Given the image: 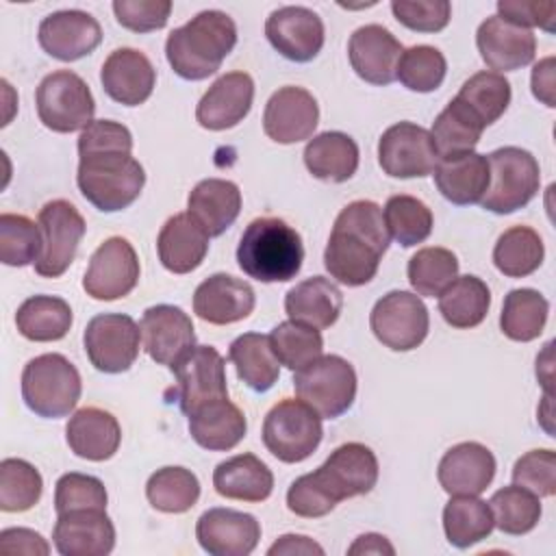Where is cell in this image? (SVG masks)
Returning a JSON list of instances; mask_svg holds the SVG:
<instances>
[{
  "instance_id": "cell-1",
  "label": "cell",
  "mask_w": 556,
  "mask_h": 556,
  "mask_svg": "<svg viewBox=\"0 0 556 556\" xmlns=\"http://www.w3.org/2000/svg\"><path fill=\"white\" fill-rule=\"evenodd\" d=\"M78 189L98 211L115 213L139 198L146 172L132 156V135L124 124L93 119L78 137Z\"/></svg>"
},
{
  "instance_id": "cell-2",
  "label": "cell",
  "mask_w": 556,
  "mask_h": 556,
  "mask_svg": "<svg viewBox=\"0 0 556 556\" xmlns=\"http://www.w3.org/2000/svg\"><path fill=\"white\" fill-rule=\"evenodd\" d=\"M378 482V458L365 443H343L311 473L295 478L287 508L298 517H324L339 502L369 493Z\"/></svg>"
},
{
  "instance_id": "cell-3",
  "label": "cell",
  "mask_w": 556,
  "mask_h": 556,
  "mask_svg": "<svg viewBox=\"0 0 556 556\" xmlns=\"http://www.w3.org/2000/svg\"><path fill=\"white\" fill-rule=\"evenodd\" d=\"M382 208L371 200H354L341 208L324 250V265L345 287L367 285L389 248Z\"/></svg>"
},
{
  "instance_id": "cell-4",
  "label": "cell",
  "mask_w": 556,
  "mask_h": 556,
  "mask_svg": "<svg viewBox=\"0 0 556 556\" xmlns=\"http://www.w3.org/2000/svg\"><path fill=\"white\" fill-rule=\"evenodd\" d=\"M237 43V26L224 11L208 9L174 28L165 41L169 67L185 80H204L222 67Z\"/></svg>"
},
{
  "instance_id": "cell-5",
  "label": "cell",
  "mask_w": 556,
  "mask_h": 556,
  "mask_svg": "<svg viewBox=\"0 0 556 556\" xmlns=\"http://www.w3.org/2000/svg\"><path fill=\"white\" fill-rule=\"evenodd\" d=\"M304 261L300 232L280 217L252 219L237 245L241 271L258 282H287Z\"/></svg>"
},
{
  "instance_id": "cell-6",
  "label": "cell",
  "mask_w": 556,
  "mask_h": 556,
  "mask_svg": "<svg viewBox=\"0 0 556 556\" xmlns=\"http://www.w3.org/2000/svg\"><path fill=\"white\" fill-rule=\"evenodd\" d=\"M78 369L63 354L30 358L22 371V400L39 417L59 419L70 415L80 400Z\"/></svg>"
},
{
  "instance_id": "cell-7",
  "label": "cell",
  "mask_w": 556,
  "mask_h": 556,
  "mask_svg": "<svg viewBox=\"0 0 556 556\" xmlns=\"http://www.w3.org/2000/svg\"><path fill=\"white\" fill-rule=\"evenodd\" d=\"M486 161L489 187L480 200L482 208L497 215H508L523 208L539 193L541 169L532 152L517 146H506L493 150Z\"/></svg>"
},
{
  "instance_id": "cell-8",
  "label": "cell",
  "mask_w": 556,
  "mask_h": 556,
  "mask_svg": "<svg viewBox=\"0 0 556 556\" xmlns=\"http://www.w3.org/2000/svg\"><path fill=\"white\" fill-rule=\"evenodd\" d=\"M263 443L282 463L306 460L321 443V417L300 397H285L269 408L263 421Z\"/></svg>"
},
{
  "instance_id": "cell-9",
  "label": "cell",
  "mask_w": 556,
  "mask_h": 556,
  "mask_svg": "<svg viewBox=\"0 0 556 556\" xmlns=\"http://www.w3.org/2000/svg\"><path fill=\"white\" fill-rule=\"evenodd\" d=\"M293 389L321 419H337L356 397V371L343 356L321 354L295 371Z\"/></svg>"
},
{
  "instance_id": "cell-10",
  "label": "cell",
  "mask_w": 556,
  "mask_h": 556,
  "mask_svg": "<svg viewBox=\"0 0 556 556\" xmlns=\"http://www.w3.org/2000/svg\"><path fill=\"white\" fill-rule=\"evenodd\" d=\"M35 104L39 122L54 132L85 130L96 113L89 85L70 70L48 74L35 91Z\"/></svg>"
},
{
  "instance_id": "cell-11",
  "label": "cell",
  "mask_w": 556,
  "mask_h": 556,
  "mask_svg": "<svg viewBox=\"0 0 556 556\" xmlns=\"http://www.w3.org/2000/svg\"><path fill=\"white\" fill-rule=\"evenodd\" d=\"M369 326L384 348L408 352L424 343L430 328V315L417 293L389 291L374 304Z\"/></svg>"
},
{
  "instance_id": "cell-12",
  "label": "cell",
  "mask_w": 556,
  "mask_h": 556,
  "mask_svg": "<svg viewBox=\"0 0 556 556\" xmlns=\"http://www.w3.org/2000/svg\"><path fill=\"white\" fill-rule=\"evenodd\" d=\"M89 363L104 374H122L139 356L141 328L130 315L102 313L89 319L83 334Z\"/></svg>"
},
{
  "instance_id": "cell-13",
  "label": "cell",
  "mask_w": 556,
  "mask_h": 556,
  "mask_svg": "<svg viewBox=\"0 0 556 556\" xmlns=\"http://www.w3.org/2000/svg\"><path fill=\"white\" fill-rule=\"evenodd\" d=\"M37 224L41 228L43 248L39 258L33 263L35 271L43 278H59L74 263L87 224L78 208L67 200H52L43 204Z\"/></svg>"
},
{
  "instance_id": "cell-14",
  "label": "cell",
  "mask_w": 556,
  "mask_h": 556,
  "mask_svg": "<svg viewBox=\"0 0 556 556\" xmlns=\"http://www.w3.org/2000/svg\"><path fill=\"white\" fill-rule=\"evenodd\" d=\"M169 369L176 376V397L187 417L208 402L228 397L226 361L213 345H195Z\"/></svg>"
},
{
  "instance_id": "cell-15",
  "label": "cell",
  "mask_w": 556,
  "mask_h": 556,
  "mask_svg": "<svg viewBox=\"0 0 556 556\" xmlns=\"http://www.w3.org/2000/svg\"><path fill=\"white\" fill-rule=\"evenodd\" d=\"M378 163L391 178H424L434 174L439 154L430 130L413 122L389 126L378 141Z\"/></svg>"
},
{
  "instance_id": "cell-16",
  "label": "cell",
  "mask_w": 556,
  "mask_h": 556,
  "mask_svg": "<svg viewBox=\"0 0 556 556\" xmlns=\"http://www.w3.org/2000/svg\"><path fill=\"white\" fill-rule=\"evenodd\" d=\"M139 282V258L124 237H109L91 254L83 289L89 298L111 302L128 295Z\"/></svg>"
},
{
  "instance_id": "cell-17",
  "label": "cell",
  "mask_w": 556,
  "mask_h": 556,
  "mask_svg": "<svg viewBox=\"0 0 556 556\" xmlns=\"http://www.w3.org/2000/svg\"><path fill=\"white\" fill-rule=\"evenodd\" d=\"M265 35L271 48L295 63L313 61L324 48V22L306 7H280L269 13Z\"/></svg>"
},
{
  "instance_id": "cell-18",
  "label": "cell",
  "mask_w": 556,
  "mask_h": 556,
  "mask_svg": "<svg viewBox=\"0 0 556 556\" xmlns=\"http://www.w3.org/2000/svg\"><path fill=\"white\" fill-rule=\"evenodd\" d=\"M37 39L46 54L70 63L91 54L100 46L102 28L91 13L65 9L41 20Z\"/></svg>"
},
{
  "instance_id": "cell-19",
  "label": "cell",
  "mask_w": 556,
  "mask_h": 556,
  "mask_svg": "<svg viewBox=\"0 0 556 556\" xmlns=\"http://www.w3.org/2000/svg\"><path fill=\"white\" fill-rule=\"evenodd\" d=\"M143 348L159 365L174 367L189 350L195 348L191 317L174 304H156L143 311L139 321Z\"/></svg>"
},
{
  "instance_id": "cell-20",
  "label": "cell",
  "mask_w": 556,
  "mask_h": 556,
  "mask_svg": "<svg viewBox=\"0 0 556 556\" xmlns=\"http://www.w3.org/2000/svg\"><path fill=\"white\" fill-rule=\"evenodd\" d=\"M319 122V106L304 87L287 85L271 93L263 111V130L276 143H298L313 135Z\"/></svg>"
},
{
  "instance_id": "cell-21",
  "label": "cell",
  "mask_w": 556,
  "mask_h": 556,
  "mask_svg": "<svg viewBox=\"0 0 556 556\" xmlns=\"http://www.w3.org/2000/svg\"><path fill=\"white\" fill-rule=\"evenodd\" d=\"M195 539L211 556H248L261 539L254 515L232 508H208L195 523Z\"/></svg>"
},
{
  "instance_id": "cell-22",
  "label": "cell",
  "mask_w": 556,
  "mask_h": 556,
  "mask_svg": "<svg viewBox=\"0 0 556 556\" xmlns=\"http://www.w3.org/2000/svg\"><path fill=\"white\" fill-rule=\"evenodd\" d=\"M52 541L63 556H106L115 547V526L104 508L61 513Z\"/></svg>"
},
{
  "instance_id": "cell-23",
  "label": "cell",
  "mask_w": 556,
  "mask_h": 556,
  "mask_svg": "<svg viewBox=\"0 0 556 556\" xmlns=\"http://www.w3.org/2000/svg\"><path fill=\"white\" fill-rule=\"evenodd\" d=\"M402 52V43L380 24H365L356 28L348 41L350 65L358 78L369 85L393 83Z\"/></svg>"
},
{
  "instance_id": "cell-24",
  "label": "cell",
  "mask_w": 556,
  "mask_h": 556,
  "mask_svg": "<svg viewBox=\"0 0 556 556\" xmlns=\"http://www.w3.org/2000/svg\"><path fill=\"white\" fill-rule=\"evenodd\" d=\"M476 46L486 67L515 72L532 63L536 54V37L532 30L510 24L497 15L486 17L476 33Z\"/></svg>"
},
{
  "instance_id": "cell-25",
  "label": "cell",
  "mask_w": 556,
  "mask_h": 556,
  "mask_svg": "<svg viewBox=\"0 0 556 556\" xmlns=\"http://www.w3.org/2000/svg\"><path fill=\"white\" fill-rule=\"evenodd\" d=\"M100 83L111 100L124 106H139L152 96L156 70L143 52L135 48H117L102 63Z\"/></svg>"
},
{
  "instance_id": "cell-26",
  "label": "cell",
  "mask_w": 556,
  "mask_h": 556,
  "mask_svg": "<svg viewBox=\"0 0 556 556\" xmlns=\"http://www.w3.org/2000/svg\"><path fill=\"white\" fill-rule=\"evenodd\" d=\"M254 100V80L245 72L219 76L195 106V119L206 130H226L243 122Z\"/></svg>"
},
{
  "instance_id": "cell-27",
  "label": "cell",
  "mask_w": 556,
  "mask_h": 556,
  "mask_svg": "<svg viewBox=\"0 0 556 556\" xmlns=\"http://www.w3.org/2000/svg\"><path fill=\"white\" fill-rule=\"evenodd\" d=\"M495 476V456L476 441H463L450 447L439 460L437 478L450 495H480Z\"/></svg>"
},
{
  "instance_id": "cell-28",
  "label": "cell",
  "mask_w": 556,
  "mask_h": 556,
  "mask_svg": "<svg viewBox=\"0 0 556 556\" xmlns=\"http://www.w3.org/2000/svg\"><path fill=\"white\" fill-rule=\"evenodd\" d=\"M256 304L254 289L230 274H213L193 293V313L208 324L226 326L245 319Z\"/></svg>"
},
{
  "instance_id": "cell-29",
  "label": "cell",
  "mask_w": 556,
  "mask_h": 556,
  "mask_svg": "<svg viewBox=\"0 0 556 556\" xmlns=\"http://www.w3.org/2000/svg\"><path fill=\"white\" fill-rule=\"evenodd\" d=\"M156 252L167 271L189 274L202 265L208 252V235L189 213H176L163 224Z\"/></svg>"
},
{
  "instance_id": "cell-30",
  "label": "cell",
  "mask_w": 556,
  "mask_h": 556,
  "mask_svg": "<svg viewBox=\"0 0 556 556\" xmlns=\"http://www.w3.org/2000/svg\"><path fill=\"white\" fill-rule=\"evenodd\" d=\"M65 441L70 450L85 460H109L122 441V428L117 419L98 406H85L76 410L65 426Z\"/></svg>"
},
{
  "instance_id": "cell-31",
  "label": "cell",
  "mask_w": 556,
  "mask_h": 556,
  "mask_svg": "<svg viewBox=\"0 0 556 556\" xmlns=\"http://www.w3.org/2000/svg\"><path fill=\"white\" fill-rule=\"evenodd\" d=\"M187 213L208 237H219L241 213V191L232 180L204 178L191 189L187 198Z\"/></svg>"
},
{
  "instance_id": "cell-32",
  "label": "cell",
  "mask_w": 556,
  "mask_h": 556,
  "mask_svg": "<svg viewBox=\"0 0 556 556\" xmlns=\"http://www.w3.org/2000/svg\"><path fill=\"white\" fill-rule=\"evenodd\" d=\"M434 182L441 195L458 206L476 204L489 187V161L478 152H463L439 159Z\"/></svg>"
},
{
  "instance_id": "cell-33",
  "label": "cell",
  "mask_w": 556,
  "mask_h": 556,
  "mask_svg": "<svg viewBox=\"0 0 556 556\" xmlns=\"http://www.w3.org/2000/svg\"><path fill=\"white\" fill-rule=\"evenodd\" d=\"M248 421L237 404L228 397L208 402L189 415L191 439L211 452H226L241 443Z\"/></svg>"
},
{
  "instance_id": "cell-34",
  "label": "cell",
  "mask_w": 556,
  "mask_h": 556,
  "mask_svg": "<svg viewBox=\"0 0 556 556\" xmlns=\"http://www.w3.org/2000/svg\"><path fill=\"white\" fill-rule=\"evenodd\" d=\"M343 308V295L334 282L324 276H313L298 282L285 295V313L289 319L311 326L330 328Z\"/></svg>"
},
{
  "instance_id": "cell-35",
  "label": "cell",
  "mask_w": 556,
  "mask_h": 556,
  "mask_svg": "<svg viewBox=\"0 0 556 556\" xmlns=\"http://www.w3.org/2000/svg\"><path fill=\"white\" fill-rule=\"evenodd\" d=\"M213 486L226 500L263 502L274 491V473L258 456L237 454L215 467Z\"/></svg>"
},
{
  "instance_id": "cell-36",
  "label": "cell",
  "mask_w": 556,
  "mask_h": 556,
  "mask_svg": "<svg viewBox=\"0 0 556 556\" xmlns=\"http://www.w3.org/2000/svg\"><path fill=\"white\" fill-rule=\"evenodd\" d=\"M306 169L326 182H345L358 169V146L341 130H326L304 148Z\"/></svg>"
},
{
  "instance_id": "cell-37",
  "label": "cell",
  "mask_w": 556,
  "mask_h": 556,
  "mask_svg": "<svg viewBox=\"0 0 556 556\" xmlns=\"http://www.w3.org/2000/svg\"><path fill=\"white\" fill-rule=\"evenodd\" d=\"M228 358L235 365L239 380L245 382L252 391L265 393L278 382L280 363L271 350L269 334H261V332L239 334L230 343Z\"/></svg>"
},
{
  "instance_id": "cell-38",
  "label": "cell",
  "mask_w": 556,
  "mask_h": 556,
  "mask_svg": "<svg viewBox=\"0 0 556 556\" xmlns=\"http://www.w3.org/2000/svg\"><path fill=\"white\" fill-rule=\"evenodd\" d=\"M439 313L458 330L476 328L484 321L491 306V291L478 276H456L439 295Z\"/></svg>"
},
{
  "instance_id": "cell-39",
  "label": "cell",
  "mask_w": 556,
  "mask_h": 556,
  "mask_svg": "<svg viewBox=\"0 0 556 556\" xmlns=\"http://www.w3.org/2000/svg\"><path fill=\"white\" fill-rule=\"evenodd\" d=\"M72 319L70 304L59 295H33L15 313L17 332L37 343L63 339L70 332Z\"/></svg>"
},
{
  "instance_id": "cell-40",
  "label": "cell",
  "mask_w": 556,
  "mask_h": 556,
  "mask_svg": "<svg viewBox=\"0 0 556 556\" xmlns=\"http://www.w3.org/2000/svg\"><path fill=\"white\" fill-rule=\"evenodd\" d=\"M493 528V513L478 495H454L443 508L445 539L458 549L484 541Z\"/></svg>"
},
{
  "instance_id": "cell-41",
  "label": "cell",
  "mask_w": 556,
  "mask_h": 556,
  "mask_svg": "<svg viewBox=\"0 0 556 556\" xmlns=\"http://www.w3.org/2000/svg\"><path fill=\"white\" fill-rule=\"evenodd\" d=\"M482 122L456 98L437 115L430 137L439 159L471 152L482 137Z\"/></svg>"
},
{
  "instance_id": "cell-42",
  "label": "cell",
  "mask_w": 556,
  "mask_h": 556,
  "mask_svg": "<svg viewBox=\"0 0 556 556\" xmlns=\"http://www.w3.org/2000/svg\"><path fill=\"white\" fill-rule=\"evenodd\" d=\"M543 256V239L530 226H513L504 230L493 248V263L508 278L534 274L541 267Z\"/></svg>"
},
{
  "instance_id": "cell-43",
  "label": "cell",
  "mask_w": 556,
  "mask_h": 556,
  "mask_svg": "<svg viewBox=\"0 0 556 556\" xmlns=\"http://www.w3.org/2000/svg\"><path fill=\"white\" fill-rule=\"evenodd\" d=\"M549 302L536 289H513L504 298L500 328L513 341H534L547 321Z\"/></svg>"
},
{
  "instance_id": "cell-44",
  "label": "cell",
  "mask_w": 556,
  "mask_h": 556,
  "mask_svg": "<svg viewBox=\"0 0 556 556\" xmlns=\"http://www.w3.org/2000/svg\"><path fill=\"white\" fill-rule=\"evenodd\" d=\"M146 497L161 513H187L200 497V482L185 467H161L148 478Z\"/></svg>"
},
{
  "instance_id": "cell-45",
  "label": "cell",
  "mask_w": 556,
  "mask_h": 556,
  "mask_svg": "<svg viewBox=\"0 0 556 556\" xmlns=\"http://www.w3.org/2000/svg\"><path fill=\"white\" fill-rule=\"evenodd\" d=\"M456 100L463 102L486 128L506 113L510 104V83L504 74L478 72L463 83Z\"/></svg>"
},
{
  "instance_id": "cell-46",
  "label": "cell",
  "mask_w": 556,
  "mask_h": 556,
  "mask_svg": "<svg viewBox=\"0 0 556 556\" xmlns=\"http://www.w3.org/2000/svg\"><path fill=\"white\" fill-rule=\"evenodd\" d=\"M489 508L493 513L495 528L513 536H521L534 530L543 513L539 497L519 484L495 491L489 500Z\"/></svg>"
},
{
  "instance_id": "cell-47",
  "label": "cell",
  "mask_w": 556,
  "mask_h": 556,
  "mask_svg": "<svg viewBox=\"0 0 556 556\" xmlns=\"http://www.w3.org/2000/svg\"><path fill=\"white\" fill-rule=\"evenodd\" d=\"M382 215L389 237L402 248H413L426 241L432 232V211L415 195H391Z\"/></svg>"
},
{
  "instance_id": "cell-48",
  "label": "cell",
  "mask_w": 556,
  "mask_h": 556,
  "mask_svg": "<svg viewBox=\"0 0 556 556\" xmlns=\"http://www.w3.org/2000/svg\"><path fill=\"white\" fill-rule=\"evenodd\" d=\"M406 274L417 295L434 298L458 276V258L447 248H421L410 256Z\"/></svg>"
},
{
  "instance_id": "cell-49",
  "label": "cell",
  "mask_w": 556,
  "mask_h": 556,
  "mask_svg": "<svg viewBox=\"0 0 556 556\" xmlns=\"http://www.w3.org/2000/svg\"><path fill=\"white\" fill-rule=\"evenodd\" d=\"M269 343L278 363L289 367L291 371L302 369L304 365L319 358L324 352V339L319 330L298 324L293 319L280 321L269 332Z\"/></svg>"
},
{
  "instance_id": "cell-50",
  "label": "cell",
  "mask_w": 556,
  "mask_h": 556,
  "mask_svg": "<svg viewBox=\"0 0 556 556\" xmlns=\"http://www.w3.org/2000/svg\"><path fill=\"white\" fill-rule=\"evenodd\" d=\"M43 491L41 473L24 458H4L0 463V508L4 513H24L33 508Z\"/></svg>"
},
{
  "instance_id": "cell-51",
  "label": "cell",
  "mask_w": 556,
  "mask_h": 556,
  "mask_svg": "<svg viewBox=\"0 0 556 556\" xmlns=\"http://www.w3.org/2000/svg\"><path fill=\"white\" fill-rule=\"evenodd\" d=\"M43 237L39 224L26 215H0V261L9 267H24L39 258Z\"/></svg>"
},
{
  "instance_id": "cell-52",
  "label": "cell",
  "mask_w": 556,
  "mask_h": 556,
  "mask_svg": "<svg viewBox=\"0 0 556 556\" xmlns=\"http://www.w3.org/2000/svg\"><path fill=\"white\" fill-rule=\"evenodd\" d=\"M447 74V61L434 46H413L402 52L395 78L410 91L430 93L441 87Z\"/></svg>"
},
{
  "instance_id": "cell-53",
  "label": "cell",
  "mask_w": 556,
  "mask_h": 556,
  "mask_svg": "<svg viewBox=\"0 0 556 556\" xmlns=\"http://www.w3.org/2000/svg\"><path fill=\"white\" fill-rule=\"evenodd\" d=\"M106 502H109L106 489H104L102 480L96 476L70 471L56 480V486H54L56 515L67 513V510H78V508H104L106 510Z\"/></svg>"
},
{
  "instance_id": "cell-54",
  "label": "cell",
  "mask_w": 556,
  "mask_h": 556,
  "mask_svg": "<svg viewBox=\"0 0 556 556\" xmlns=\"http://www.w3.org/2000/svg\"><path fill=\"white\" fill-rule=\"evenodd\" d=\"M513 482L532 491L536 497L556 493V454L554 450H530L517 458Z\"/></svg>"
},
{
  "instance_id": "cell-55",
  "label": "cell",
  "mask_w": 556,
  "mask_h": 556,
  "mask_svg": "<svg viewBox=\"0 0 556 556\" xmlns=\"http://www.w3.org/2000/svg\"><path fill=\"white\" fill-rule=\"evenodd\" d=\"M391 11L402 26L417 33H439L452 17L447 0H393Z\"/></svg>"
},
{
  "instance_id": "cell-56",
  "label": "cell",
  "mask_w": 556,
  "mask_h": 556,
  "mask_svg": "<svg viewBox=\"0 0 556 556\" xmlns=\"http://www.w3.org/2000/svg\"><path fill=\"white\" fill-rule=\"evenodd\" d=\"M117 22L132 33H152L167 24L172 13L169 0H115Z\"/></svg>"
},
{
  "instance_id": "cell-57",
  "label": "cell",
  "mask_w": 556,
  "mask_h": 556,
  "mask_svg": "<svg viewBox=\"0 0 556 556\" xmlns=\"http://www.w3.org/2000/svg\"><path fill=\"white\" fill-rule=\"evenodd\" d=\"M497 17L523 26V28H543L554 33L556 20V4L554 2H519V0H500L497 2Z\"/></svg>"
},
{
  "instance_id": "cell-58",
  "label": "cell",
  "mask_w": 556,
  "mask_h": 556,
  "mask_svg": "<svg viewBox=\"0 0 556 556\" xmlns=\"http://www.w3.org/2000/svg\"><path fill=\"white\" fill-rule=\"evenodd\" d=\"M0 549L4 554H50L48 541L28 528H7L0 532Z\"/></svg>"
},
{
  "instance_id": "cell-59",
  "label": "cell",
  "mask_w": 556,
  "mask_h": 556,
  "mask_svg": "<svg viewBox=\"0 0 556 556\" xmlns=\"http://www.w3.org/2000/svg\"><path fill=\"white\" fill-rule=\"evenodd\" d=\"M324 556V547L304 534H282L267 549V556Z\"/></svg>"
},
{
  "instance_id": "cell-60",
  "label": "cell",
  "mask_w": 556,
  "mask_h": 556,
  "mask_svg": "<svg viewBox=\"0 0 556 556\" xmlns=\"http://www.w3.org/2000/svg\"><path fill=\"white\" fill-rule=\"evenodd\" d=\"M532 93L545 106H556L554 100V56L541 59L532 70Z\"/></svg>"
},
{
  "instance_id": "cell-61",
  "label": "cell",
  "mask_w": 556,
  "mask_h": 556,
  "mask_svg": "<svg viewBox=\"0 0 556 556\" xmlns=\"http://www.w3.org/2000/svg\"><path fill=\"white\" fill-rule=\"evenodd\" d=\"M348 554L350 556H356V554H374V556L387 554V556H393L395 547L387 541V536L376 534V532H367V534L356 536V541L348 547Z\"/></svg>"
}]
</instances>
